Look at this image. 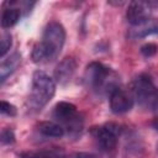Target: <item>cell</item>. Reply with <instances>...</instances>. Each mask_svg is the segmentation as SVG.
Masks as SVG:
<instances>
[{
  "label": "cell",
  "instance_id": "cell-20",
  "mask_svg": "<svg viewBox=\"0 0 158 158\" xmlns=\"http://www.w3.org/2000/svg\"><path fill=\"white\" fill-rule=\"evenodd\" d=\"M152 126L156 131H158V116H154V118L152 120Z\"/></svg>",
  "mask_w": 158,
  "mask_h": 158
},
{
  "label": "cell",
  "instance_id": "cell-15",
  "mask_svg": "<svg viewBox=\"0 0 158 158\" xmlns=\"http://www.w3.org/2000/svg\"><path fill=\"white\" fill-rule=\"evenodd\" d=\"M11 46H12V36L9 32H6L2 35L1 42H0V57L1 58H4L6 56V53L11 48Z\"/></svg>",
  "mask_w": 158,
  "mask_h": 158
},
{
  "label": "cell",
  "instance_id": "cell-19",
  "mask_svg": "<svg viewBox=\"0 0 158 158\" xmlns=\"http://www.w3.org/2000/svg\"><path fill=\"white\" fill-rule=\"evenodd\" d=\"M67 158H98L95 154L93 153H85V152H79V153H73L72 156L67 157Z\"/></svg>",
  "mask_w": 158,
  "mask_h": 158
},
{
  "label": "cell",
  "instance_id": "cell-21",
  "mask_svg": "<svg viewBox=\"0 0 158 158\" xmlns=\"http://www.w3.org/2000/svg\"><path fill=\"white\" fill-rule=\"evenodd\" d=\"M110 5H115V6H122L125 2L123 1H109Z\"/></svg>",
  "mask_w": 158,
  "mask_h": 158
},
{
  "label": "cell",
  "instance_id": "cell-5",
  "mask_svg": "<svg viewBox=\"0 0 158 158\" xmlns=\"http://www.w3.org/2000/svg\"><path fill=\"white\" fill-rule=\"evenodd\" d=\"M90 133L96 146L102 152H111L118 143V138L122 133V127L116 122H106L104 125L91 127Z\"/></svg>",
  "mask_w": 158,
  "mask_h": 158
},
{
  "label": "cell",
  "instance_id": "cell-14",
  "mask_svg": "<svg viewBox=\"0 0 158 158\" xmlns=\"http://www.w3.org/2000/svg\"><path fill=\"white\" fill-rule=\"evenodd\" d=\"M151 35H158V22H151L148 21L147 23L138 26L136 30H132L128 33V37L136 40V38H143Z\"/></svg>",
  "mask_w": 158,
  "mask_h": 158
},
{
  "label": "cell",
  "instance_id": "cell-4",
  "mask_svg": "<svg viewBox=\"0 0 158 158\" xmlns=\"http://www.w3.org/2000/svg\"><path fill=\"white\" fill-rule=\"evenodd\" d=\"M53 117L64 127L65 133L77 137L84 127V118L78 112L74 104L69 101H59L53 109Z\"/></svg>",
  "mask_w": 158,
  "mask_h": 158
},
{
  "label": "cell",
  "instance_id": "cell-12",
  "mask_svg": "<svg viewBox=\"0 0 158 158\" xmlns=\"http://www.w3.org/2000/svg\"><path fill=\"white\" fill-rule=\"evenodd\" d=\"M37 131L46 136V137H53V138H60L65 135V130L60 123L53 122V121H42L37 125Z\"/></svg>",
  "mask_w": 158,
  "mask_h": 158
},
{
  "label": "cell",
  "instance_id": "cell-2",
  "mask_svg": "<svg viewBox=\"0 0 158 158\" xmlns=\"http://www.w3.org/2000/svg\"><path fill=\"white\" fill-rule=\"evenodd\" d=\"M85 85L96 94H109L118 85L116 73L100 62H91L86 65L84 74Z\"/></svg>",
  "mask_w": 158,
  "mask_h": 158
},
{
  "label": "cell",
  "instance_id": "cell-10",
  "mask_svg": "<svg viewBox=\"0 0 158 158\" xmlns=\"http://www.w3.org/2000/svg\"><path fill=\"white\" fill-rule=\"evenodd\" d=\"M20 62H21V54L19 52H15L6 59H2L0 64V83L1 84H4L5 80L17 69V67L20 65Z\"/></svg>",
  "mask_w": 158,
  "mask_h": 158
},
{
  "label": "cell",
  "instance_id": "cell-16",
  "mask_svg": "<svg viewBox=\"0 0 158 158\" xmlns=\"http://www.w3.org/2000/svg\"><path fill=\"white\" fill-rule=\"evenodd\" d=\"M139 52H141V54H142L143 57L151 58V57H153V56L157 54V52H158V46H157L156 43H153V42H148V43H144V44L141 46Z\"/></svg>",
  "mask_w": 158,
  "mask_h": 158
},
{
  "label": "cell",
  "instance_id": "cell-1",
  "mask_svg": "<svg viewBox=\"0 0 158 158\" xmlns=\"http://www.w3.org/2000/svg\"><path fill=\"white\" fill-rule=\"evenodd\" d=\"M65 28L57 21L49 22L42 35V40L37 42L31 53V58L35 63H48L57 59L65 43Z\"/></svg>",
  "mask_w": 158,
  "mask_h": 158
},
{
  "label": "cell",
  "instance_id": "cell-3",
  "mask_svg": "<svg viewBox=\"0 0 158 158\" xmlns=\"http://www.w3.org/2000/svg\"><path fill=\"white\" fill-rule=\"evenodd\" d=\"M56 81L43 70H36L32 75V85L28 105L35 111H41L54 96Z\"/></svg>",
  "mask_w": 158,
  "mask_h": 158
},
{
  "label": "cell",
  "instance_id": "cell-8",
  "mask_svg": "<svg viewBox=\"0 0 158 158\" xmlns=\"http://www.w3.org/2000/svg\"><path fill=\"white\" fill-rule=\"evenodd\" d=\"M109 102H110V110L116 115H122L133 107L135 99L131 94L117 86L114 89L109 95Z\"/></svg>",
  "mask_w": 158,
  "mask_h": 158
},
{
  "label": "cell",
  "instance_id": "cell-17",
  "mask_svg": "<svg viewBox=\"0 0 158 158\" xmlns=\"http://www.w3.org/2000/svg\"><path fill=\"white\" fill-rule=\"evenodd\" d=\"M0 111H1V114L6 115V116H10V117L16 116V114H17L16 106L10 104V102H7V101H5V100L0 101Z\"/></svg>",
  "mask_w": 158,
  "mask_h": 158
},
{
  "label": "cell",
  "instance_id": "cell-9",
  "mask_svg": "<svg viewBox=\"0 0 158 158\" xmlns=\"http://www.w3.org/2000/svg\"><path fill=\"white\" fill-rule=\"evenodd\" d=\"M75 70H77V60L74 59V57L63 58L54 69V81L60 85L68 84L72 80Z\"/></svg>",
  "mask_w": 158,
  "mask_h": 158
},
{
  "label": "cell",
  "instance_id": "cell-22",
  "mask_svg": "<svg viewBox=\"0 0 158 158\" xmlns=\"http://www.w3.org/2000/svg\"><path fill=\"white\" fill-rule=\"evenodd\" d=\"M153 110L156 111V116H158V100H157V102H156V105H154V107H153Z\"/></svg>",
  "mask_w": 158,
  "mask_h": 158
},
{
  "label": "cell",
  "instance_id": "cell-11",
  "mask_svg": "<svg viewBox=\"0 0 158 158\" xmlns=\"http://www.w3.org/2000/svg\"><path fill=\"white\" fill-rule=\"evenodd\" d=\"M19 158H67V156L62 148L52 147V148H44L38 151L23 152L19 156Z\"/></svg>",
  "mask_w": 158,
  "mask_h": 158
},
{
  "label": "cell",
  "instance_id": "cell-6",
  "mask_svg": "<svg viewBox=\"0 0 158 158\" xmlns=\"http://www.w3.org/2000/svg\"><path fill=\"white\" fill-rule=\"evenodd\" d=\"M132 93L141 106L153 110L158 100V90L148 74L141 73L135 78L132 83Z\"/></svg>",
  "mask_w": 158,
  "mask_h": 158
},
{
  "label": "cell",
  "instance_id": "cell-7",
  "mask_svg": "<svg viewBox=\"0 0 158 158\" xmlns=\"http://www.w3.org/2000/svg\"><path fill=\"white\" fill-rule=\"evenodd\" d=\"M152 10L153 6L151 1H141V0L131 1L126 11V19L130 25L138 27L151 21Z\"/></svg>",
  "mask_w": 158,
  "mask_h": 158
},
{
  "label": "cell",
  "instance_id": "cell-13",
  "mask_svg": "<svg viewBox=\"0 0 158 158\" xmlns=\"http://www.w3.org/2000/svg\"><path fill=\"white\" fill-rule=\"evenodd\" d=\"M21 9L20 7H15V6H9L7 9H5L1 14V27L2 28H10L12 26H15L21 17Z\"/></svg>",
  "mask_w": 158,
  "mask_h": 158
},
{
  "label": "cell",
  "instance_id": "cell-18",
  "mask_svg": "<svg viewBox=\"0 0 158 158\" xmlns=\"http://www.w3.org/2000/svg\"><path fill=\"white\" fill-rule=\"evenodd\" d=\"M1 143L2 144H12L15 142V133L11 128H4L1 131Z\"/></svg>",
  "mask_w": 158,
  "mask_h": 158
}]
</instances>
